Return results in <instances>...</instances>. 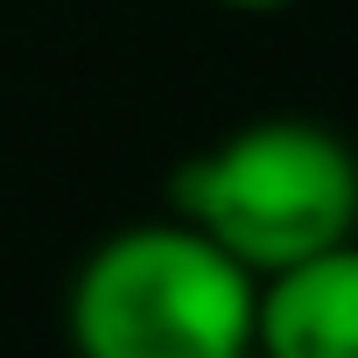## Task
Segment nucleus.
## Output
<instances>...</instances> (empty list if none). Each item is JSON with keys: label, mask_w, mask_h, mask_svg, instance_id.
Masks as SVG:
<instances>
[{"label": "nucleus", "mask_w": 358, "mask_h": 358, "mask_svg": "<svg viewBox=\"0 0 358 358\" xmlns=\"http://www.w3.org/2000/svg\"><path fill=\"white\" fill-rule=\"evenodd\" d=\"M169 218L204 232L253 281L358 239V148L302 113H267L169 176Z\"/></svg>", "instance_id": "obj_1"}, {"label": "nucleus", "mask_w": 358, "mask_h": 358, "mask_svg": "<svg viewBox=\"0 0 358 358\" xmlns=\"http://www.w3.org/2000/svg\"><path fill=\"white\" fill-rule=\"evenodd\" d=\"M211 8H232V15H288L302 0H211Z\"/></svg>", "instance_id": "obj_4"}, {"label": "nucleus", "mask_w": 358, "mask_h": 358, "mask_svg": "<svg viewBox=\"0 0 358 358\" xmlns=\"http://www.w3.org/2000/svg\"><path fill=\"white\" fill-rule=\"evenodd\" d=\"M232 358H267V351H260V344H246V351H232Z\"/></svg>", "instance_id": "obj_5"}, {"label": "nucleus", "mask_w": 358, "mask_h": 358, "mask_svg": "<svg viewBox=\"0 0 358 358\" xmlns=\"http://www.w3.org/2000/svg\"><path fill=\"white\" fill-rule=\"evenodd\" d=\"M253 344L267 358H358V239L267 274Z\"/></svg>", "instance_id": "obj_3"}, {"label": "nucleus", "mask_w": 358, "mask_h": 358, "mask_svg": "<svg viewBox=\"0 0 358 358\" xmlns=\"http://www.w3.org/2000/svg\"><path fill=\"white\" fill-rule=\"evenodd\" d=\"M260 281L183 218L106 232L64 295L78 358H232L253 344Z\"/></svg>", "instance_id": "obj_2"}]
</instances>
